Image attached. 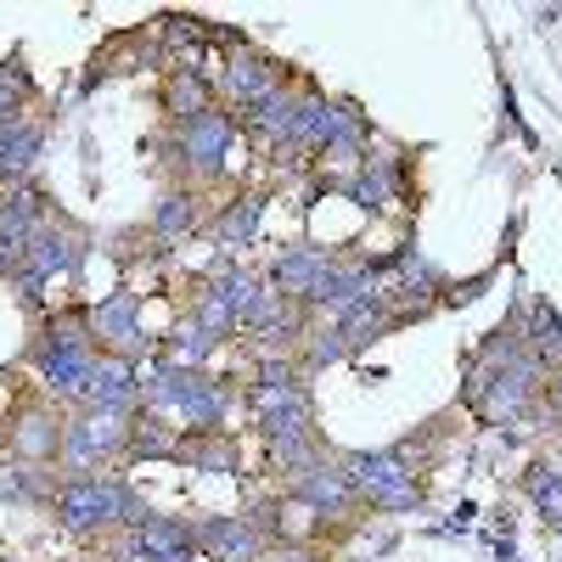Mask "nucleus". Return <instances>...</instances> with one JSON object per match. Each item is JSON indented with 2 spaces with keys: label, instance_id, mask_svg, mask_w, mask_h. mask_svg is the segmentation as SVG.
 <instances>
[{
  "label": "nucleus",
  "instance_id": "nucleus-8",
  "mask_svg": "<svg viewBox=\"0 0 562 562\" xmlns=\"http://www.w3.org/2000/svg\"><path fill=\"white\" fill-rule=\"evenodd\" d=\"M338 265V248H321V243H299V248H281L270 265H265V281L281 293V299H299L304 310L321 299L326 276Z\"/></svg>",
  "mask_w": 562,
  "mask_h": 562
},
{
  "label": "nucleus",
  "instance_id": "nucleus-22",
  "mask_svg": "<svg viewBox=\"0 0 562 562\" xmlns=\"http://www.w3.org/2000/svg\"><path fill=\"white\" fill-rule=\"evenodd\" d=\"M0 562H18V557H0Z\"/></svg>",
  "mask_w": 562,
  "mask_h": 562
},
{
  "label": "nucleus",
  "instance_id": "nucleus-19",
  "mask_svg": "<svg viewBox=\"0 0 562 562\" xmlns=\"http://www.w3.org/2000/svg\"><path fill=\"white\" fill-rule=\"evenodd\" d=\"M524 490H529V495H535V506L546 512V524H551V529H562V473H551V467H529Z\"/></svg>",
  "mask_w": 562,
  "mask_h": 562
},
{
  "label": "nucleus",
  "instance_id": "nucleus-3",
  "mask_svg": "<svg viewBox=\"0 0 562 562\" xmlns=\"http://www.w3.org/2000/svg\"><path fill=\"white\" fill-rule=\"evenodd\" d=\"M63 434H68V405H57L40 383H23L12 411H7L0 456H12L23 467H57L63 461Z\"/></svg>",
  "mask_w": 562,
  "mask_h": 562
},
{
  "label": "nucleus",
  "instance_id": "nucleus-17",
  "mask_svg": "<svg viewBox=\"0 0 562 562\" xmlns=\"http://www.w3.org/2000/svg\"><path fill=\"white\" fill-rule=\"evenodd\" d=\"M180 445V428L169 416H158L153 405H135L130 411V445H124V467H140V461H169Z\"/></svg>",
  "mask_w": 562,
  "mask_h": 562
},
{
  "label": "nucleus",
  "instance_id": "nucleus-10",
  "mask_svg": "<svg viewBox=\"0 0 562 562\" xmlns=\"http://www.w3.org/2000/svg\"><path fill=\"white\" fill-rule=\"evenodd\" d=\"M192 546L203 562H265L270 546L254 529L248 512H220V518H192Z\"/></svg>",
  "mask_w": 562,
  "mask_h": 562
},
{
  "label": "nucleus",
  "instance_id": "nucleus-12",
  "mask_svg": "<svg viewBox=\"0 0 562 562\" xmlns=\"http://www.w3.org/2000/svg\"><path fill=\"white\" fill-rule=\"evenodd\" d=\"M270 198H276V186H270V180H248V186H237L231 198H220V209H214V220H209L203 237L220 243V248H248Z\"/></svg>",
  "mask_w": 562,
  "mask_h": 562
},
{
  "label": "nucleus",
  "instance_id": "nucleus-9",
  "mask_svg": "<svg viewBox=\"0 0 562 562\" xmlns=\"http://www.w3.org/2000/svg\"><path fill=\"white\" fill-rule=\"evenodd\" d=\"M45 135H52V102L23 108L12 124H0V186H23L34 180V164L45 153Z\"/></svg>",
  "mask_w": 562,
  "mask_h": 562
},
{
  "label": "nucleus",
  "instance_id": "nucleus-14",
  "mask_svg": "<svg viewBox=\"0 0 562 562\" xmlns=\"http://www.w3.org/2000/svg\"><path fill=\"white\" fill-rule=\"evenodd\" d=\"M79 405L130 416V411L140 405V366H135V360H113V355H102L97 366H90V383H85V400H79ZM79 405H74V411H79Z\"/></svg>",
  "mask_w": 562,
  "mask_h": 562
},
{
  "label": "nucleus",
  "instance_id": "nucleus-16",
  "mask_svg": "<svg viewBox=\"0 0 562 562\" xmlns=\"http://www.w3.org/2000/svg\"><path fill=\"white\" fill-rule=\"evenodd\" d=\"M140 68H158V40H153V29H124V34L102 40V52L90 57V85L102 74H140Z\"/></svg>",
  "mask_w": 562,
  "mask_h": 562
},
{
  "label": "nucleus",
  "instance_id": "nucleus-11",
  "mask_svg": "<svg viewBox=\"0 0 562 562\" xmlns=\"http://www.w3.org/2000/svg\"><path fill=\"white\" fill-rule=\"evenodd\" d=\"M214 209H220L214 192H198V186H164V198H158L147 231H153L164 248H180V243L203 237L209 220H214Z\"/></svg>",
  "mask_w": 562,
  "mask_h": 562
},
{
  "label": "nucleus",
  "instance_id": "nucleus-2",
  "mask_svg": "<svg viewBox=\"0 0 562 562\" xmlns=\"http://www.w3.org/2000/svg\"><path fill=\"white\" fill-rule=\"evenodd\" d=\"M140 512H147V506L130 495V484H124L119 473L63 479L57 495H52V518H57V529H63L68 540H79L85 551H90V546H102V540L119 535V529H130Z\"/></svg>",
  "mask_w": 562,
  "mask_h": 562
},
{
  "label": "nucleus",
  "instance_id": "nucleus-13",
  "mask_svg": "<svg viewBox=\"0 0 562 562\" xmlns=\"http://www.w3.org/2000/svg\"><path fill=\"white\" fill-rule=\"evenodd\" d=\"M169 461L192 467V473H231L237 479L248 467V450H243V434H231V428H198V434H180Z\"/></svg>",
  "mask_w": 562,
  "mask_h": 562
},
{
  "label": "nucleus",
  "instance_id": "nucleus-1",
  "mask_svg": "<svg viewBox=\"0 0 562 562\" xmlns=\"http://www.w3.org/2000/svg\"><path fill=\"white\" fill-rule=\"evenodd\" d=\"M439 461V422H428V434H416L389 450H338V467L349 490L360 495L366 518L371 512H416L428 501V479Z\"/></svg>",
  "mask_w": 562,
  "mask_h": 562
},
{
  "label": "nucleus",
  "instance_id": "nucleus-4",
  "mask_svg": "<svg viewBox=\"0 0 562 562\" xmlns=\"http://www.w3.org/2000/svg\"><path fill=\"white\" fill-rule=\"evenodd\" d=\"M124 445H130V416L119 411H68V434H63V479H90V473H124Z\"/></svg>",
  "mask_w": 562,
  "mask_h": 562
},
{
  "label": "nucleus",
  "instance_id": "nucleus-18",
  "mask_svg": "<svg viewBox=\"0 0 562 562\" xmlns=\"http://www.w3.org/2000/svg\"><path fill=\"white\" fill-rule=\"evenodd\" d=\"M135 546L147 557H169V551H192V518H164V512H140L130 524Z\"/></svg>",
  "mask_w": 562,
  "mask_h": 562
},
{
  "label": "nucleus",
  "instance_id": "nucleus-6",
  "mask_svg": "<svg viewBox=\"0 0 562 562\" xmlns=\"http://www.w3.org/2000/svg\"><path fill=\"white\" fill-rule=\"evenodd\" d=\"M57 214H63V209L45 198L34 180H23V186H0V281L18 270L23 248H29Z\"/></svg>",
  "mask_w": 562,
  "mask_h": 562
},
{
  "label": "nucleus",
  "instance_id": "nucleus-15",
  "mask_svg": "<svg viewBox=\"0 0 562 562\" xmlns=\"http://www.w3.org/2000/svg\"><path fill=\"white\" fill-rule=\"evenodd\" d=\"M209 108H220L209 74H158V113H164V130L192 124V119H203Z\"/></svg>",
  "mask_w": 562,
  "mask_h": 562
},
{
  "label": "nucleus",
  "instance_id": "nucleus-20",
  "mask_svg": "<svg viewBox=\"0 0 562 562\" xmlns=\"http://www.w3.org/2000/svg\"><path fill=\"white\" fill-rule=\"evenodd\" d=\"M338 551H326V546H276L265 562H333Z\"/></svg>",
  "mask_w": 562,
  "mask_h": 562
},
{
  "label": "nucleus",
  "instance_id": "nucleus-21",
  "mask_svg": "<svg viewBox=\"0 0 562 562\" xmlns=\"http://www.w3.org/2000/svg\"><path fill=\"white\" fill-rule=\"evenodd\" d=\"M540 411H546L551 422H562V366H557V371H546V389H540Z\"/></svg>",
  "mask_w": 562,
  "mask_h": 562
},
{
  "label": "nucleus",
  "instance_id": "nucleus-5",
  "mask_svg": "<svg viewBox=\"0 0 562 562\" xmlns=\"http://www.w3.org/2000/svg\"><path fill=\"white\" fill-rule=\"evenodd\" d=\"M288 74H293V63L259 52L254 40L237 45V52H225V57L209 68L214 97H220V108H231V113H248V108H259L265 97H276V90L288 85Z\"/></svg>",
  "mask_w": 562,
  "mask_h": 562
},
{
  "label": "nucleus",
  "instance_id": "nucleus-7",
  "mask_svg": "<svg viewBox=\"0 0 562 562\" xmlns=\"http://www.w3.org/2000/svg\"><path fill=\"white\" fill-rule=\"evenodd\" d=\"M90 326H97V349L113 355V360H135L140 366L147 349H158L153 333H147V321H140V293L135 288H119L102 304H90Z\"/></svg>",
  "mask_w": 562,
  "mask_h": 562
}]
</instances>
